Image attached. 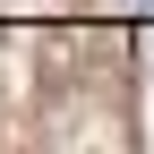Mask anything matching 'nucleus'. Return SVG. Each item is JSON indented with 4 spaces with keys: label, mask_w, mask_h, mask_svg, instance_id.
Instances as JSON below:
<instances>
[{
    "label": "nucleus",
    "mask_w": 154,
    "mask_h": 154,
    "mask_svg": "<svg viewBox=\"0 0 154 154\" xmlns=\"http://www.w3.org/2000/svg\"><path fill=\"white\" fill-rule=\"evenodd\" d=\"M128 17H154V0H128Z\"/></svg>",
    "instance_id": "f257e3e1"
}]
</instances>
